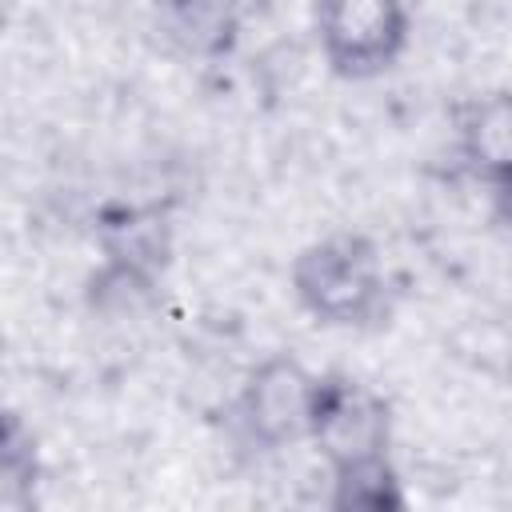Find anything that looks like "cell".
Masks as SVG:
<instances>
[{
    "mask_svg": "<svg viewBox=\"0 0 512 512\" xmlns=\"http://www.w3.org/2000/svg\"><path fill=\"white\" fill-rule=\"evenodd\" d=\"M292 296L320 324H372L388 304V280L376 244L360 232H332L312 240L292 260Z\"/></svg>",
    "mask_w": 512,
    "mask_h": 512,
    "instance_id": "obj_1",
    "label": "cell"
},
{
    "mask_svg": "<svg viewBox=\"0 0 512 512\" xmlns=\"http://www.w3.org/2000/svg\"><path fill=\"white\" fill-rule=\"evenodd\" d=\"M320 396V376L288 356H264L240 384L236 396V420L244 436L260 448H292L304 444L312 432V412Z\"/></svg>",
    "mask_w": 512,
    "mask_h": 512,
    "instance_id": "obj_2",
    "label": "cell"
},
{
    "mask_svg": "<svg viewBox=\"0 0 512 512\" xmlns=\"http://www.w3.org/2000/svg\"><path fill=\"white\" fill-rule=\"evenodd\" d=\"M316 36L324 60L352 80L392 68L408 44L404 0H316Z\"/></svg>",
    "mask_w": 512,
    "mask_h": 512,
    "instance_id": "obj_3",
    "label": "cell"
},
{
    "mask_svg": "<svg viewBox=\"0 0 512 512\" xmlns=\"http://www.w3.org/2000/svg\"><path fill=\"white\" fill-rule=\"evenodd\" d=\"M308 444L320 452L328 472L388 456L392 408L372 384H360L344 372H328V376H320V396H316Z\"/></svg>",
    "mask_w": 512,
    "mask_h": 512,
    "instance_id": "obj_4",
    "label": "cell"
},
{
    "mask_svg": "<svg viewBox=\"0 0 512 512\" xmlns=\"http://www.w3.org/2000/svg\"><path fill=\"white\" fill-rule=\"evenodd\" d=\"M464 164L492 188L512 180V88L476 96L456 124Z\"/></svg>",
    "mask_w": 512,
    "mask_h": 512,
    "instance_id": "obj_5",
    "label": "cell"
},
{
    "mask_svg": "<svg viewBox=\"0 0 512 512\" xmlns=\"http://www.w3.org/2000/svg\"><path fill=\"white\" fill-rule=\"evenodd\" d=\"M332 508H364V512H396L404 508V488L392 456L360 460L348 468H332Z\"/></svg>",
    "mask_w": 512,
    "mask_h": 512,
    "instance_id": "obj_6",
    "label": "cell"
},
{
    "mask_svg": "<svg viewBox=\"0 0 512 512\" xmlns=\"http://www.w3.org/2000/svg\"><path fill=\"white\" fill-rule=\"evenodd\" d=\"M496 200H500V212H504V220L512 224V180L496 188Z\"/></svg>",
    "mask_w": 512,
    "mask_h": 512,
    "instance_id": "obj_7",
    "label": "cell"
}]
</instances>
